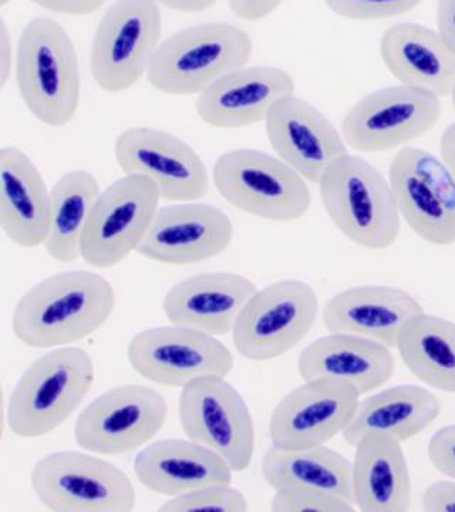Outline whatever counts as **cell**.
I'll return each mask as SVG.
<instances>
[{
    "mask_svg": "<svg viewBox=\"0 0 455 512\" xmlns=\"http://www.w3.org/2000/svg\"><path fill=\"white\" fill-rule=\"evenodd\" d=\"M39 503L55 512H131L134 484L123 470L90 451H56L40 458L30 473Z\"/></svg>",
    "mask_w": 455,
    "mask_h": 512,
    "instance_id": "obj_7",
    "label": "cell"
},
{
    "mask_svg": "<svg viewBox=\"0 0 455 512\" xmlns=\"http://www.w3.org/2000/svg\"><path fill=\"white\" fill-rule=\"evenodd\" d=\"M258 291L254 282L234 272L192 275L171 286L163 299V312L171 325L227 336Z\"/></svg>",
    "mask_w": 455,
    "mask_h": 512,
    "instance_id": "obj_20",
    "label": "cell"
},
{
    "mask_svg": "<svg viewBox=\"0 0 455 512\" xmlns=\"http://www.w3.org/2000/svg\"><path fill=\"white\" fill-rule=\"evenodd\" d=\"M440 413V399L431 390L397 384L360 400L342 436L352 447L366 434H382L404 443L427 430Z\"/></svg>",
    "mask_w": 455,
    "mask_h": 512,
    "instance_id": "obj_27",
    "label": "cell"
},
{
    "mask_svg": "<svg viewBox=\"0 0 455 512\" xmlns=\"http://www.w3.org/2000/svg\"><path fill=\"white\" fill-rule=\"evenodd\" d=\"M16 55H13L12 36H10L8 23L2 18L0 22V87L5 89L10 76H12L13 63Z\"/></svg>",
    "mask_w": 455,
    "mask_h": 512,
    "instance_id": "obj_41",
    "label": "cell"
},
{
    "mask_svg": "<svg viewBox=\"0 0 455 512\" xmlns=\"http://www.w3.org/2000/svg\"><path fill=\"white\" fill-rule=\"evenodd\" d=\"M212 181L237 210L273 222L301 220L312 205L308 181L285 161L254 148L227 151L215 161Z\"/></svg>",
    "mask_w": 455,
    "mask_h": 512,
    "instance_id": "obj_6",
    "label": "cell"
},
{
    "mask_svg": "<svg viewBox=\"0 0 455 512\" xmlns=\"http://www.w3.org/2000/svg\"><path fill=\"white\" fill-rule=\"evenodd\" d=\"M423 312L413 295L396 286H353L329 299L323 325L329 333H352L396 349L401 330Z\"/></svg>",
    "mask_w": 455,
    "mask_h": 512,
    "instance_id": "obj_21",
    "label": "cell"
},
{
    "mask_svg": "<svg viewBox=\"0 0 455 512\" xmlns=\"http://www.w3.org/2000/svg\"><path fill=\"white\" fill-rule=\"evenodd\" d=\"M360 397L355 387L340 380H303L273 409L269 420L272 446L298 450L329 443L347 429Z\"/></svg>",
    "mask_w": 455,
    "mask_h": 512,
    "instance_id": "obj_16",
    "label": "cell"
},
{
    "mask_svg": "<svg viewBox=\"0 0 455 512\" xmlns=\"http://www.w3.org/2000/svg\"><path fill=\"white\" fill-rule=\"evenodd\" d=\"M394 370L392 349L352 333H329L306 346L298 357L302 380H340L355 387L360 396L389 383Z\"/></svg>",
    "mask_w": 455,
    "mask_h": 512,
    "instance_id": "obj_22",
    "label": "cell"
},
{
    "mask_svg": "<svg viewBox=\"0 0 455 512\" xmlns=\"http://www.w3.org/2000/svg\"><path fill=\"white\" fill-rule=\"evenodd\" d=\"M426 512H455V480H441L428 485L421 495Z\"/></svg>",
    "mask_w": 455,
    "mask_h": 512,
    "instance_id": "obj_37",
    "label": "cell"
},
{
    "mask_svg": "<svg viewBox=\"0 0 455 512\" xmlns=\"http://www.w3.org/2000/svg\"><path fill=\"white\" fill-rule=\"evenodd\" d=\"M319 315V298L308 282L283 279L259 289L239 316L232 342L245 359L269 362L295 349Z\"/></svg>",
    "mask_w": 455,
    "mask_h": 512,
    "instance_id": "obj_10",
    "label": "cell"
},
{
    "mask_svg": "<svg viewBox=\"0 0 455 512\" xmlns=\"http://www.w3.org/2000/svg\"><path fill=\"white\" fill-rule=\"evenodd\" d=\"M318 185L323 210L349 241L370 251L396 244L401 217L392 185L369 161L347 153Z\"/></svg>",
    "mask_w": 455,
    "mask_h": 512,
    "instance_id": "obj_5",
    "label": "cell"
},
{
    "mask_svg": "<svg viewBox=\"0 0 455 512\" xmlns=\"http://www.w3.org/2000/svg\"><path fill=\"white\" fill-rule=\"evenodd\" d=\"M134 474L151 493L177 497L212 484H232L231 466L215 451L188 439L148 444L134 458Z\"/></svg>",
    "mask_w": 455,
    "mask_h": 512,
    "instance_id": "obj_23",
    "label": "cell"
},
{
    "mask_svg": "<svg viewBox=\"0 0 455 512\" xmlns=\"http://www.w3.org/2000/svg\"><path fill=\"white\" fill-rule=\"evenodd\" d=\"M427 456L438 473L455 480V424L434 433L428 441Z\"/></svg>",
    "mask_w": 455,
    "mask_h": 512,
    "instance_id": "obj_36",
    "label": "cell"
},
{
    "mask_svg": "<svg viewBox=\"0 0 455 512\" xmlns=\"http://www.w3.org/2000/svg\"><path fill=\"white\" fill-rule=\"evenodd\" d=\"M401 156L431 191L455 214V180L443 160L421 148H401Z\"/></svg>",
    "mask_w": 455,
    "mask_h": 512,
    "instance_id": "obj_33",
    "label": "cell"
},
{
    "mask_svg": "<svg viewBox=\"0 0 455 512\" xmlns=\"http://www.w3.org/2000/svg\"><path fill=\"white\" fill-rule=\"evenodd\" d=\"M165 397L144 384H123L100 394L77 417L74 440L84 451L120 456L146 447L163 430Z\"/></svg>",
    "mask_w": 455,
    "mask_h": 512,
    "instance_id": "obj_11",
    "label": "cell"
},
{
    "mask_svg": "<svg viewBox=\"0 0 455 512\" xmlns=\"http://www.w3.org/2000/svg\"><path fill=\"white\" fill-rule=\"evenodd\" d=\"M440 117V97L397 84L357 101L342 121V134L347 147L359 153H387L426 136Z\"/></svg>",
    "mask_w": 455,
    "mask_h": 512,
    "instance_id": "obj_13",
    "label": "cell"
},
{
    "mask_svg": "<svg viewBox=\"0 0 455 512\" xmlns=\"http://www.w3.org/2000/svg\"><path fill=\"white\" fill-rule=\"evenodd\" d=\"M451 101H453V109L455 111V89H454L453 94H451Z\"/></svg>",
    "mask_w": 455,
    "mask_h": 512,
    "instance_id": "obj_45",
    "label": "cell"
},
{
    "mask_svg": "<svg viewBox=\"0 0 455 512\" xmlns=\"http://www.w3.org/2000/svg\"><path fill=\"white\" fill-rule=\"evenodd\" d=\"M163 36L153 0H116L104 13L90 47V72L103 92L119 94L147 76Z\"/></svg>",
    "mask_w": 455,
    "mask_h": 512,
    "instance_id": "obj_8",
    "label": "cell"
},
{
    "mask_svg": "<svg viewBox=\"0 0 455 512\" xmlns=\"http://www.w3.org/2000/svg\"><path fill=\"white\" fill-rule=\"evenodd\" d=\"M252 53L254 42L239 26L201 23L163 40L146 77L158 93L200 96L225 74L248 66Z\"/></svg>",
    "mask_w": 455,
    "mask_h": 512,
    "instance_id": "obj_4",
    "label": "cell"
},
{
    "mask_svg": "<svg viewBox=\"0 0 455 512\" xmlns=\"http://www.w3.org/2000/svg\"><path fill=\"white\" fill-rule=\"evenodd\" d=\"M13 0H0V8H5V6H8L9 3H12Z\"/></svg>",
    "mask_w": 455,
    "mask_h": 512,
    "instance_id": "obj_44",
    "label": "cell"
},
{
    "mask_svg": "<svg viewBox=\"0 0 455 512\" xmlns=\"http://www.w3.org/2000/svg\"><path fill=\"white\" fill-rule=\"evenodd\" d=\"M330 12L343 19L370 22L407 15L423 0H323Z\"/></svg>",
    "mask_w": 455,
    "mask_h": 512,
    "instance_id": "obj_35",
    "label": "cell"
},
{
    "mask_svg": "<svg viewBox=\"0 0 455 512\" xmlns=\"http://www.w3.org/2000/svg\"><path fill=\"white\" fill-rule=\"evenodd\" d=\"M396 349L407 369L434 390L455 394V323L420 313L401 330Z\"/></svg>",
    "mask_w": 455,
    "mask_h": 512,
    "instance_id": "obj_30",
    "label": "cell"
},
{
    "mask_svg": "<svg viewBox=\"0 0 455 512\" xmlns=\"http://www.w3.org/2000/svg\"><path fill=\"white\" fill-rule=\"evenodd\" d=\"M440 154L455 180V123L450 124L441 136Z\"/></svg>",
    "mask_w": 455,
    "mask_h": 512,
    "instance_id": "obj_43",
    "label": "cell"
},
{
    "mask_svg": "<svg viewBox=\"0 0 455 512\" xmlns=\"http://www.w3.org/2000/svg\"><path fill=\"white\" fill-rule=\"evenodd\" d=\"M160 8L181 13H200L214 8L218 0H153Z\"/></svg>",
    "mask_w": 455,
    "mask_h": 512,
    "instance_id": "obj_42",
    "label": "cell"
},
{
    "mask_svg": "<svg viewBox=\"0 0 455 512\" xmlns=\"http://www.w3.org/2000/svg\"><path fill=\"white\" fill-rule=\"evenodd\" d=\"M389 183L400 217L424 242L437 247L455 244V214L430 190L401 153L389 167Z\"/></svg>",
    "mask_w": 455,
    "mask_h": 512,
    "instance_id": "obj_31",
    "label": "cell"
},
{
    "mask_svg": "<svg viewBox=\"0 0 455 512\" xmlns=\"http://www.w3.org/2000/svg\"><path fill=\"white\" fill-rule=\"evenodd\" d=\"M160 192L143 175L124 174L101 191L84 231L82 259L109 269L138 251L160 210Z\"/></svg>",
    "mask_w": 455,
    "mask_h": 512,
    "instance_id": "obj_12",
    "label": "cell"
},
{
    "mask_svg": "<svg viewBox=\"0 0 455 512\" xmlns=\"http://www.w3.org/2000/svg\"><path fill=\"white\" fill-rule=\"evenodd\" d=\"M234 222L221 208L198 201L160 207L138 254L163 265H194L224 254Z\"/></svg>",
    "mask_w": 455,
    "mask_h": 512,
    "instance_id": "obj_17",
    "label": "cell"
},
{
    "mask_svg": "<svg viewBox=\"0 0 455 512\" xmlns=\"http://www.w3.org/2000/svg\"><path fill=\"white\" fill-rule=\"evenodd\" d=\"M229 9L238 19L259 22L271 16L283 0H227Z\"/></svg>",
    "mask_w": 455,
    "mask_h": 512,
    "instance_id": "obj_39",
    "label": "cell"
},
{
    "mask_svg": "<svg viewBox=\"0 0 455 512\" xmlns=\"http://www.w3.org/2000/svg\"><path fill=\"white\" fill-rule=\"evenodd\" d=\"M15 77L26 109L47 127L76 117L82 97L79 57L72 36L57 20L39 16L20 33Z\"/></svg>",
    "mask_w": 455,
    "mask_h": 512,
    "instance_id": "obj_2",
    "label": "cell"
},
{
    "mask_svg": "<svg viewBox=\"0 0 455 512\" xmlns=\"http://www.w3.org/2000/svg\"><path fill=\"white\" fill-rule=\"evenodd\" d=\"M114 158L124 174L148 178L161 200L198 201L210 192V174L200 154L167 131L127 128L114 143Z\"/></svg>",
    "mask_w": 455,
    "mask_h": 512,
    "instance_id": "obj_15",
    "label": "cell"
},
{
    "mask_svg": "<svg viewBox=\"0 0 455 512\" xmlns=\"http://www.w3.org/2000/svg\"><path fill=\"white\" fill-rule=\"evenodd\" d=\"M356 505L323 491L306 488L276 490L271 500L273 512H355Z\"/></svg>",
    "mask_w": 455,
    "mask_h": 512,
    "instance_id": "obj_34",
    "label": "cell"
},
{
    "mask_svg": "<svg viewBox=\"0 0 455 512\" xmlns=\"http://www.w3.org/2000/svg\"><path fill=\"white\" fill-rule=\"evenodd\" d=\"M178 419L188 439L219 454L235 473L254 461V417L242 394L222 376H204L181 389Z\"/></svg>",
    "mask_w": 455,
    "mask_h": 512,
    "instance_id": "obj_9",
    "label": "cell"
},
{
    "mask_svg": "<svg viewBox=\"0 0 455 512\" xmlns=\"http://www.w3.org/2000/svg\"><path fill=\"white\" fill-rule=\"evenodd\" d=\"M380 57L400 84L436 94L440 99L455 89V53L437 30L420 23H397L380 39Z\"/></svg>",
    "mask_w": 455,
    "mask_h": 512,
    "instance_id": "obj_24",
    "label": "cell"
},
{
    "mask_svg": "<svg viewBox=\"0 0 455 512\" xmlns=\"http://www.w3.org/2000/svg\"><path fill=\"white\" fill-rule=\"evenodd\" d=\"M262 476L273 490L306 488L337 495L353 503V463L322 446L285 450L272 446L262 458Z\"/></svg>",
    "mask_w": 455,
    "mask_h": 512,
    "instance_id": "obj_28",
    "label": "cell"
},
{
    "mask_svg": "<svg viewBox=\"0 0 455 512\" xmlns=\"http://www.w3.org/2000/svg\"><path fill=\"white\" fill-rule=\"evenodd\" d=\"M437 32L455 53V0H437Z\"/></svg>",
    "mask_w": 455,
    "mask_h": 512,
    "instance_id": "obj_40",
    "label": "cell"
},
{
    "mask_svg": "<svg viewBox=\"0 0 455 512\" xmlns=\"http://www.w3.org/2000/svg\"><path fill=\"white\" fill-rule=\"evenodd\" d=\"M116 309L109 279L91 271H66L33 285L12 315V332L35 349L72 346L103 328Z\"/></svg>",
    "mask_w": 455,
    "mask_h": 512,
    "instance_id": "obj_1",
    "label": "cell"
},
{
    "mask_svg": "<svg viewBox=\"0 0 455 512\" xmlns=\"http://www.w3.org/2000/svg\"><path fill=\"white\" fill-rule=\"evenodd\" d=\"M127 360L148 382L181 389L200 377H227L235 365L231 350L215 336L171 323L136 333Z\"/></svg>",
    "mask_w": 455,
    "mask_h": 512,
    "instance_id": "obj_14",
    "label": "cell"
},
{
    "mask_svg": "<svg viewBox=\"0 0 455 512\" xmlns=\"http://www.w3.org/2000/svg\"><path fill=\"white\" fill-rule=\"evenodd\" d=\"M292 74L278 66H244L217 80L195 103L208 126L238 130L262 123L279 100L295 94Z\"/></svg>",
    "mask_w": 455,
    "mask_h": 512,
    "instance_id": "obj_19",
    "label": "cell"
},
{
    "mask_svg": "<svg viewBox=\"0 0 455 512\" xmlns=\"http://www.w3.org/2000/svg\"><path fill=\"white\" fill-rule=\"evenodd\" d=\"M33 5L63 16H87L103 8L107 0H29Z\"/></svg>",
    "mask_w": 455,
    "mask_h": 512,
    "instance_id": "obj_38",
    "label": "cell"
},
{
    "mask_svg": "<svg viewBox=\"0 0 455 512\" xmlns=\"http://www.w3.org/2000/svg\"><path fill=\"white\" fill-rule=\"evenodd\" d=\"M101 187L96 175L86 170L67 171L50 188L47 255L60 264L82 258L84 231L91 211L99 200Z\"/></svg>",
    "mask_w": 455,
    "mask_h": 512,
    "instance_id": "obj_29",
    "label": "cell"
},
{
    "mask_svg": "<svg viewBox=\"0 0 455 512\" xmlns=\"http://www.w3.org/2000/svg\"><path fill=\"white\" fill-rule=\"evenodd\" d=\"M353 457V503L362 512H409L413 485L400 441L366 434Z\"/></svg>",
    "mask_w": 455,
    "mask_h": 512,
    "instance_id": "obj_26",
    "label": "cell"
},
{
    "mask_svg": "<svg viewBox=\"0 0 455 512\" xmlns=\"http://www.w3.org/2000/svg\"><path fill=\"white\" fill-rule=\"evenodd\" d=\"M96 366L86 349L55 348L25 370L9 396L6 423L20 439L46 436L76 413L93 387Z\"/></svg>",
    "mask_w": 455,
    "mask_h": 512,
    "instance_id": "obj_3",
    "label": "cell"
},
{
    "mask_svg": "<svg viewBox=\"0 0 455 512\" xmlns=\"http://www.w3.org/2000/svg\"><path fill=\"white\" fill-rule=\"evenodd\" d=\"M50 220V190L28 154L0 151V227L22 248L43 247Z\"/></svg>",
    "mask_w": 455,
    "mask_h": 512,
    "instance_id": "obj_25",
    "label": "cell"
},
{
    "mask_svg": "<svg viewBox=\"0 0 455 512\" xmlns=\"http://www.w3.org/2000/svg\"><path fill=\"white\" fill-rule=\"evenodd\" d=\"M264 123L276 157L308 183L318 185L330 165L349 153L343 134L332 121L296 94L279 100Z\"/></svg>",
    "mask_w": 455,
    "mask_h": 512,
    "instance_id": "obj_18",
    "label": "cell"
},
{
    "mask_svg": "<svg viewBox=\"0 0 455 512\" xmlns=\"http://www.w3.org/2000/svg\"><path fill=\"white\" fill-rule=\"evenodd\" d=\"M164 512L224 511L246 512L249 510L248 498L231 484H212L177 495L165 501L160 508Z\"/></svg>",
    "mask_w": 455,
    "mask_h": 512,
    "instance_id": "obj_32",
    "label": "cell"
}]
</instances>
